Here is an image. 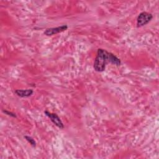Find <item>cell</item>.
Masks as SVG:
<instances>
[{
  "instance_id": "3957f363",
  "label": "cell",
  "mask_w": 159,
  "mask_h": 159,
  "mask_svg": "<svg viewBox=\"0 0 159 159\" xmlns=\"http://www.w3.org/2000/svg\"><path fill=\"white\" fill-rule=\"evenodd\" d=\"M45 114L48 117L50 118V120L58 128L60 129H63L64 128V124H63L62 121L61 120V119H60V117H58V116L55 113H52L50 112L47 111H45L44 112Z\"/></svg>"
},
{
  "instance_id": "6da1fadb",
  "label": "cell",
  "mask_w": 159,
  "mask_h": 159,
  "mask_svg": "<svg viewBox=\"0 0 159 159\" xmlns=\"http://www.w3.org/2000/svg\"><path fill=\"white\" fill-rule=\"evenodd\" d=\"M108 53L109 52L104 49L99 48L98 50L93 65V68L96 71L102 72L105 70L106 64L109 63Z\"/></svg>"
},
{
  "instance_id": "277c9868",
  "label": "cell",
  "mask_w": 159,
  "mask_h": 159,
  "mask_svg": "<svg viewBox=\"0 0 159 159\" xmlns=\"http://www.w3.org/2000/svg\"><path fill=\"white\" fill-rule=\"evenodd\" d=\"M67 29H68V25H62L61 26H58V27H57L47 29L44 31L43 34L45 35L50 36V35H55V34H57L58 33H60V32H61L63 31H65Z\"/></svg>"
},
{
  "instance_id": "7a4b0ae2",
  "label": "cell",
  "mask_w": 159,
  "mask_h": 159,
  "mask_svg": "<svg viewBox=\"0 0 159 159\" xmlns=\"http://www.w3.org/2000/svg\"><path fill=\"white\" fill-rule=\"evenodd\" d=\"M153 18V16L152 14L147 12H142L139 14L137 19V26L138 27H142L147 24Z\"/></svg>"
},
{
  "instance_id": "52a82bcc",
  "label": "cell",
  "mask_w": 159,
  "mask_h": 159,
  "mask_svg": "<svg viewBox=\"0 0 159 159\" xmlns=\"http://www.w3.org/2000/svg\"><path fill=\"white\" fill-rule=\"evenodd\" d=\"M24 138L25 139V140H26L27 141H28V142H29L33 147H35L36 146V142L35 141V140H34L32 137H30V136H28V135H25V136H24Z\"/></svg>"
},
{
  "instance_id": "ba28073f",
  "label": "cell",
  "mask_w": 159,
  "mask_h": 159,
  "mask_svg": "<svg viewBox=\"0 0 159 159\" xmlns=\"http://www.w3.org/2000/svg\"><path fill=\"white\" fill-rule=\"evenodd\" d=\"M3 112L5 113L6 114L8 115V116H10L12 117H16V114H14V113H13L12 112H10V111H6V110H5V111L3 110Z\"/></svg>"
},
{
  "instance_id": "8992f818",
  "label": "cell",
  "mask_w": 159,
  "mask_h": 159,
  "mask_svg": "<svg viewBox=\"0 0 159 159\" xmlns=\"http://www.w3.org/2000/svg\"><path fill=\"white\" fill-rule=\"evenodd\" d=\"M108 58H109V63L115 65L116 66H120L121 64L120 60L117 58L115 55L112 54V53L109 52L108 53Z\"/></svg>"
},
{
  "instance_id": "5b68a950",
  "label": "cell",
  "mask_w": 159,
  "mask_h": 159,
  "mask_svg": "<svg viewBox=\"0 0 159 159\" xmlns=\"http://www.w3.org/2000/svg\"><path fill=\"white\" fill-rule=\"evenodd\" d=\"M34 91L31 89H16L15 93L20 98H27L33 94Z\"/></svg>"
}]
</instances>
